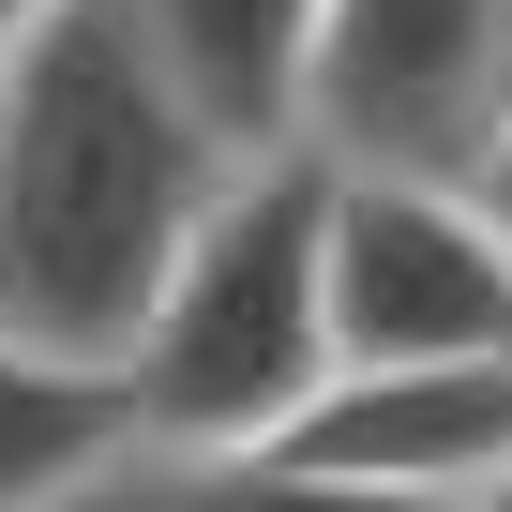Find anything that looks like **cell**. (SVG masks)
Returning a JSON list of instances; mask_svg holds the SVG:
<instances>
[{"label":"cell","instance_id":"1","mask_svg":"<svg viewBox=\"0 0 512 512\" xmlns=\"http://www.w3.org/2000/svg\"><path fill=\"white\" fill-rule=\"evenodd\" d=\"M241 151L181 106L136 0H61L0 46V332L121 362L181 226Z\"/></svg>","mask_w":512,"mask_h":512},{"label":"cell","instance_id":"2","mask_svg":"<svg viewBox=\"0 0 512 512\" xmlns=\"http://www.w3.org/2000/svg\"><path fill=\"white\" fill-rule=\"evenodd\" d=\"M317 226H332V151H241L211 211L181 226L151 317L121 332V407L136 437H272L332 377V302H317Z\"/></svg>","mask_w":512,"mask_h":512},{"label":"cell","instance_id":"3","mask_svg":"<svg viewBox=\"0 0 512 512\" xmlns=\"http://www.w3.org/2000/svg\"><path fill=\"white\" fill-rule=\"evenodd\" d=\"M317 302H332V362H467V347H512V226L452 166H332Z\"/></svg>","mask_w":512,"mask_h":512},{"label":"cell","instance_id":"4","mask_svg":"<svg viewBox=\"0 0 512 512\" xmlns=\"http://www.w3.org/2000/svg\"><path fill=\"white\" fill-rule=\"evenodd\" d=\"M512 106V0H332L302 136L332 166H482Z\"/></svg>","mask_w":512,"mask_h":512},{"label":"cell","instance_id":"5","mask_svg":"<svg viewBox=\"0 0 512 512\" xmlns=\"http://www.w3.org/2000/svg\"><path fill=\"white\" fill-rule=\"evenodd\" d=\"M272 452H302L317 482L452 512V497L512 452V347H467V362H332V377L272 422Z\"/></svg>","mask_w":512,"mask_h":512},{"label":"cell","instance_id":"6","mask_svg":"<svg viewBox=\"0 0 512 512\" xmlns=\"http://www.w3.org/2000/svg\"><path fill=\"white\" fill-rule=\"evenodd\" d=\"M317 16H332V0H136L151 61L181 76V106H196L226 151H287V136H302Z\"/></svg>","mask_w":512,"mask_h":512},{"label":"cell","instance_id":"7","mask_svg":"<svg viewBox=\"0 0 512 512\" xmlns=\"http://www.w3.org/2000/svg\"><path fill=\"white\" fill-rule=\"evenodd\" d=\"M61 512H407V497L317 482V467L272 452V437H121Z\"/></svg>","mask_w":512,"mask_h":512},{"label":"cell","instance_id":"8","mask_svg":"<svg viewBox=\"0 0 512 512\" xmlns=\"http://www.w3.org/2000/svg\"><path fill=\"white\" fill-rule=\"evenodd\" d=\"M121 437H136L121 362H76V347L0 332V512H61Z\"/></svg>","mask_w":512,"mask_h":512},{"label":"cell","instance_id":"9","mask_svg":"<svg viewBox=\"0 0 512 512\" xmlns=\"http://www.w3.org/2000/svg\"><path fill=\"white\" fill-rule=\"evenodd\" d=\"M467 181H482V211L512 226V106H497V136H482V166H467Z\"/></svg>","mask_w":512,"mask_h":512},{"label":"cell","instance_id":"10","mask_svg":"<svg viewBox=\"0 0 512 512\" xmlns=\"http://www.w3.org/2000/svg\"><path fill=\"white\" fill-rule=\"evenodd\" d=\"M452 512H512V452H497V467H482V482H467Z\"/></svg>","mask_w":512,"mask_h":512},{"label":"cell","instance_id":"11","mask_svg":"<svg viewBox=\"0 0 512 512\" xmlns=\"http://www.w3.org/2000/svg\"><path fill=\"white\" fill-rule=\"evenodd\" d=\"M31 16H61V0H0V46H16V31H31Z\"/></svg>","mask_w":512,"mask_h":512}]
</instances>
